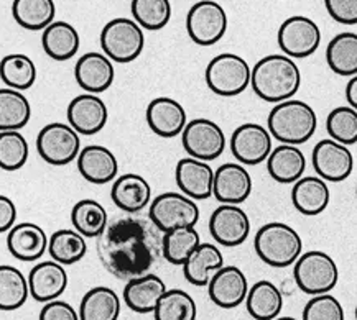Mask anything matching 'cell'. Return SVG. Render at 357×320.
<instances>
[{"instance_id":"6da1fadb","label":"cell","mask_w":357,"mask_h":320,"mask_svg":"<svg viewBox=\"0 0 357 320\" xmlns=\"http://www.w3.org/2000/svg\"><path fill=\"white\" fill-rule=\"evenodd\" d=\"M150 218L117 217L98 237L102 266L117 280L130 281L152 273L162 255V237Z\"/></svg>"},{"instance_id":"7a4b0ae2","label":"cell","mask_w":357,"mask_h":320,"mask_svg":"<svg viewBox=\"0 0 357 320\" xmlns=\"http://www.w3.org/2000/svg\"><path fill=\"white\" fill-rule=\"evenodd\" d=\"M301 84L298 64L285 54H268L250 70V86L265 102L280 104L293 99Z\"/></svg>"},{"instance_id":"3957f363","label":"cell","mask_w":357,"mask_h":320,"mask_svg":"<svg viewBox=\"0 0 357 320\" xmlns=\"http://www.w3.org/2000/svg\"><path fill=\"white\" fill-rule=\"evenodd\" d=\"M318 127L317 112L303 100H285L277 104L268 113L267 130L282 145L298 146L314 135Z\"/></svg>"},{"instance_id":"277c9868","label":"cell","mask_w":357,"mask_h":320,"mask_svg":"<svg viewBox=\"0 0 357 320\" xmlns=\"http://www.w3.org/2000/svg\"><path fill=\"white\" fill-rule=\"evenodd\" d=\"M254 246L265 264L272 268H288L300 258L303 241L293 227L283 222H270L259 228Z\"/></svg>"},{"instance_id":"5b68a950","label":"cell","mask_w":357,"mask_h":320,"mask_svg":"<svg viewBox=\"0 0 357 320\" xmlns=\"http://www.w3.org/2000/svg\"><path fill=\"white\" fill-rule=\"evenodd\" d=\"M296 286L308 296L329 294L340 280L337 264L328 253L319 250L300 255L293 269Z\"/></svg>"},{"instance_id":"8992f818","label":"cell","mask_w":357,"mask_h":320,"mask_svg":"<svg viewBox=\"0 0 357 320\" xmlns=\"http://www.w3.org/2000/svg\"><path fill=\"white\" fill-rule=\"evenodd\" d=\"M204 79L211 93L221 97H236L249 88L250 66L239 54H218L206 67Z\"/></svg>"},{"instance_id":"52a82bcc","label":"cell","mask_w":357,"mask_h":320,"mask_svg":"<svg viewBox=\"0 0 357 320\" xmlns=\"http://www.w3.org/2000/svg\"><path fill=\"white\" fill-rule=\"evenodd\" d=\"M145 47L144 30L126 17L112 18L100 31V48L111 61L132 63Z\"/></svg>"},{"instance_id":"ba28073f","label":"cell","mask_w":357,"mask_h":320,"mask_svg":"<svg viewBox=\"0 0 357 320\" xmlns=\"http://www.w3.org/2000/svg\"><path fill=\"white\" fill-rule=\"evenodd\" d=\"M149 218L160 232L167 233L195 227L199 221V207L181 192H163L150 204Z\"/></svg>"},{"instance_id":"9c48e42d","label":"cell","mask_w":357,"mask_h":320,"mask_svg":"<svg viewBox=\"0 0 357 320\" xmlns=\"http://www.w3.org/2000/svg\"><path fill=\"white\" fill-rule=\"evenodd\" d=\"M227 13L216 0H199L188 10V36L199 47H213L227 31Z\"/></svg>"},{"instance_id":"30bf717a","label":"cell","mask_w":357,"mask_h":320,"mask_svg":"<svg viewBox=\"0 0 357 320\" xmlns=\"http://www.w3.org/2000/svg\"><path fill=\"white\" fill-rule=\"evenodd\" d=\"M36 150L41 159L52 166H66L79 154L81 138L68 123L53 122L40 130Z\"/></svg>"},{"instance_id":"8fae6325","label":"cell","mask_w":357,"mask_h":320,"mask_svg":"<svg viewBox=\"0 0 357 320\" xmlns=\"http://www.w3.org/2000/svg\"><path fill=\"white\" fill-rule=\"evenodd\" d=\"M181 143L190 158L199 161H214L226 150V135L216 122L209 118H195L181 131Z\"/></svg>"},{"instance_id":"7c38bea8","label":"cell","mask_w":357,"mask_h":320,"mask_svg":"<svg viewBox=\"0 0 357 320\" xmlns=\"http://www.w3.org/2000/svg\"><path fill=\"white\" fill-rule=\"evenodd\" d=\"M277 41L285 56L303 59L317 53L321 45V30L310 17L293 15L280 25Z\"/></svg>"},{"instance_id":"4fadbf2b","label":"cell","mask_w":357,"mask_h":320,"mask_svg":"<svg viewBox=\"0 0 357 320\" xmlns=\"http://www.w3.org/2000/svg\"><path fill=\"white\" fill-rule=\"evenodd\" d=\"M272 136L259 123H242L232 131L231 152L242 166H257L273 150Z\"/></svg>"},{"instance_id":"5bb4252c","label":"cell","mask_w":357,"mask_h":320,"mask_svg":"<svg viewBox=\"0 0 357 320\" xmlns=\"http://www.w3.org/2000/svg\"><path fill=\"white\" fill-rule=\"evenodd\" d=\"M311 164L318 177H321L323 181L341 182L352 175L354 157L349 146L328 138L314 145L313 153H311Z\"/></svg>"},{"instance_id":"9a60e30c","label":"cell","mask_w":357,"mask_h":320,"mask_svg":"<svg viewBox=\"0 0 357 320\" xmlns=\"http://www.w3.org/2000/svg\"><path fill=\"white\" fill-rule=\"evenodd\" d=\"M209 232L219 245L239 246L249 239V216L239 205L221 204L209 217Z\"/></svg>"},{"instance_id":"2e32d148","label":"cell","mask_w":357,"mask_h":320,"mask_svg":"<svg viewBox=\"0 0 357 320\" xmlns=\"http://www.w3.org/2000/svg\"><path fill=\"white\" fill-rule=\"evenodd\" d=\"M68 125L77 135H96L106 127L109 111L107 105L99 95L81 94L68 105Z\"/></svg>"},{"instance_id":"e0dca14e","label":"cell","mask_w":357,"mask_h":320,"mask_svg":"<svg viewBox=\"0 0 357 320\" xmlns=\"http://www.w3.org/2000/svg\"><path fill=\"white\" fill-rule=\"evenodd\" d=\"M252 192V177L245 166L239 163H224L214 171L213 195L218 202L241 205L249 199Z\"/></svg>"},{"instance_id":"ac0fdd59","label":"cell","mask_w":357,"mask_h":320,"mask_svg":"<svg viewBox=\"0 0 357 320\" xmlns=\"http://www.w3.org/2000/svg\"><path fill=\"white\" fill-rule=\"evenodd\" d=\"M208 292L218 307L236 309L245 301L249 282L241 268L222 266L209 280Z\"/></svg>"},{"instance_id":"d6986e66","label":"cell","mask_w":357,"mask_h":320,"mask_svg":"<svg viewBox=\"0 0 357 320\" xmlns=\"http://www.w3.org/2000/svg\"><path fill=\"white\" fill-rule=\"evenodd\" d=\"M75 77L77 86L84 89L86 94L98 95L111 88L114 77H116V70L106 54L91 51L77 59Z\"/></svg>"},{"instance_id":"ffe728a7","label":"cell","mask_w":357,"mask_h":320,"mask_svg":"<svg viewBox=\"0 0 357 320\" xmlns=\"http://www.w3.org/2000/svg\"><path fill=\"white\" fill-rule=\"evenodd\" d=\"M175 181L183 195L191 200H206L213 195L214 169L195 158H183L175 169Z\"/></svg>"},{"instance_id":"44dd1931","label":"cell","mask_w":357,"mask_h":320,"mask_svg":"<svg viewBox=\"0 0 357 320\" xmlns=\"http://www.w3.org/2000/svg\"><path fill=\"white\" fill-rule=\"evenodd\" d=\"M146 123L155 135L162 138H175L186 127L185 107L172 97H157L146 105Z\"/></svg>"},{"instance_id":"7402d4cb","label":"cell","mask_w":357,"mask_h":320,"mask_svg":"<svg viewBox=\"0 0 357 320\" xmlns=\"http://www.w3.org/2000/svg\"><path fill=\"white\" fill-rule=\"evenodd\" d=\"M26 281H29L30 296L36 303L47 304L56 301L66 291L68 273L65 266L50 259V262H41L31 268Z\"/></svg>"},{"instance_id":"603a6c76","label":"cell","mask_w":357,"mask_h":320,"mask_svg":"<svg viewBox=\"0 0 357 320\" xmlns=\"http://www.w3.org/2000/svg\"><path fill=\"white\" fill-rule=\"evenodd\" d=\"M7 233V248L20 262H36L48 250L47 232L36 223H15Z\"/></svg>"},{"instance_id":"cb8c5ba5","label":"cell","mask_w":357,"mask_h":320,"mask_svg":"<svg viewBox=\"0 0 357 320\" xmlns=\"http://www.w3.org/2000/svg\"><path fill=\"white\" fill-rule=\"evenodd\" d=\"M81 176L93 184H107L119 173V161L111 150L102 145H89L82 148L76 158Z\"/></svg>"},{"instance_id":"d4e9b609","label":"cell","mask_w":357,"mask_h":320,"mask_svg":"<svg viewBox=\"0 0 357 320\" xmlns=\"http://www.w3.org/2000/svg\"><path fill=\"white\" fill-rule=\"evenodd\" d=\"M111 199L126 214H137L150 205L152 186L144 176L127 173L114 179Z\"/></svg>"},{"instance_id":"484cf974","label":"cell","mask_w":357,"mask_h":320,"mask_svg":"<svg viewBox=\"0 0 357 320\" xmlns=\"http://www.w3.org/2000/svg\"><path fill=\"white\" fill-rule=\"evenodd\" d=\"M165 292H167V286L162 278L149 273L145 276L127 281L122 296L130 310L137 314H152Z\"/></svg>"},{"instance_id":"4316f807","label":"cell","mask_w":357,"mask_h":320,"mask_svg":"<svg viewBox=\"0 0 357 320\" xmlns=\"http://www.w3.org/2000/svg\"><path fill=\"white\" fill-rule=\"evenodd\" d=\"M265 161L270 177L282 184H295L305 175L306 158L298 146H277L270 152Z\"/></svg>"},{"instance_id":"83f0119b","label":"cell","mask_w":357,"mask_h":320,"mask_svg":"<svg viewBox=\"0 0 357 320\" xmlns=\"http://www.w3.org/2000/svg\"><path fill=\"white\" fill-rule=\"evenodd\" d=\"M329 187L326 181L318 176L300 177L293 184L291 202L300 214L308 217L319 216L324 212L329 204Z\"/></svg>"},{"instance_id":"f1b7e54d","label":"cell","mask_w":357,"mask_h":320,"mask_svg":"<svg viewBox=\"0 0 357 320\" xmlns=\"http://www.w3.org/2000/svg\"><path fill=\"white\" fill-rule=\"evenodd\" d=\"M41 47L54 61H68L79 51L81 38L77 30L68 22H53L41 35Z\"/></svg>"},{"instance_id":"f546056e","label":"cell","mask_w":357,"mask_h":320,"mask_svg":"<svg viewBox=\"0 0 357 320\" xmlns=\"http://www.w3.org/2000/svg\"><path fill=\"white\" fill-rule=\"evenodd\" d=\"M224 266L221 250L216 245L199 243L193 253L183 263V274L193 286H208L209 280L218 269Z\"/></svg>"},{"instance_id":"4dcf8cb0","label":"cell","mask_w":357,"mask_h":320,"mask_svg":"<svg viewBox=\"0 0 357 320\" xmlns=\"http://www.w3.org/2000/svg\"><path fill=\"white\" fill-rule=\"evenodd\" d=\"M121 297L107 286H96L82 296L79 320H119L121 317Z\"/></svg>"},{"instance_id":"1f68e13d","label":"cell","mask_w":357,"mask_h":320,"mask_svg":"<svg viewBox=\"0 0 357 320\" xmlns=\"http://www.w3.org/2000/svg\"><path fill=\"white\" fill-rule=\"evenodd\" d=\"M247 312L255 320H275L283 310V296L272 281H257L245 297Z\"/></svg>"},{"instance_id":"d6a6232c","label":"cell","mask_w":357,"mask_h":320,"mask_svg":"<svg viewBox=\"0 0 357 320\" xmlns=\"http://www.w3.org/2000/svg\"><path fill=\"white\" fill-rule=\"evenodd\" d=\"M12 15L22 29L43 31L54 22L56 6L54 0H13Z\"/></svg>"},{"instance_id":"836d02e7","label":"cell","mask_w":357,"mask_h":320,"mask_svg":"<svg viewBox=\"0 0 357 320\" xmlns=\"http://www.w3.org/2000/svg\"><path fill=\"white\" fill-rule=\"evenodd\" d=\"M71 222L84 239H98L109 223L107 210L94 199H82L73 205Z\"/></svg>"},{"instance_id":"e575fe53","label":"cell","mask_w":357,"mask_h":320,"mask_svg":"<svg viewBox=\"0 0 357 320\" xmlns=\"http://www.w3.org/2000/svg\"><path fill=\"white\" fill-rule=\"evenodd\" d=\"M326 61L329 70L340 76L357 74V35L344 31L328 43Z\"/></svg>"},{"instance_id":"d590c367","label":"cell","mask_w":357,"mask_h":320,"mask_svg":"<svg viewBox=\"0 0 357 320\" xmlns=\"http://www.w3.org/2000/svg\"><path fill=\"white\" fill-rule=\"evenodd\" d=\"M31 118L29 99L18 90L0 89V131H20Z\"/></svg>"},{"instance_id":"8d00e7d4","label":"cell","mask_w":357,"mask_h":320,"mask_svg":"<svg viewBox=\"0 0 357 320\" xmlns=\"http://www.w3.org/2000/svg\"><path fill=\"white\" fill-rule=\"evenodd\" d=\"M0 79L8 89L22 90L30 89L36 81V66L33 59L24 53H12L0 61Z\"/></svg>"},{"instance_id":"74e56055","label":"cell","mask_w":357,"mask_h":320,"mask_svg":"<svg viewBox=\"0 0 357 320\" xmlns=\"http://www.w3.org/2000/svg\"><path fill=\"white\" fill-rule=\"evenodd\" d=\"M48 253L54 263L68 266L84 258L88 253V245H86L84 237L76 230L63 228V230L54 232L48 239Z\"/></svg>"},{"instance_id":"f35d334b","label":"cell","mask_w":357,"mask_h":320,"mask_svg":"<svg viewBox=\"0 0 357 320\" xmlns=\"http://www.w3.org/2000/svg\"><path fill=\"white\" fill-rule=\"evenodd\" d=\"M25 274L10 264H0V310H17L29 299Z\"/></svg>"},{"instance_id":"ab89813d","label":"cell","mask_w":357,"mask_h":320,"mask_svg":"<svg viewBox=\"0 0 357 320\" xmlns=\"http://www.w3.org/2000/svg\"><path fill=\"white\" fill-rule=\"evenodd\" d=\"M199 243L201 237L195 227L176 228V230L163 233L162 255L168 263L175 264V266H183L188 256L198 248Z\"/></svg>"},{"instance_id":"60d3db41","label":"cell","mask_w":357,"mask_h":320,"mask_svg":"<svg viewBox=\"0 0 357 320\" xmlns=\"http://www.w3.org/2000/svg\"><path fill=\"white\" fill-rule=\"evenodd\" d=\"M155 320H196L195 299L183 289H167L153 310Z\"/></svg>"},{"instance_id":"b9f144b4","label":"cell","mask_w":357,"mask_h":320,"mask_svg":"<svg viewBox=\"0 0 357 320\" xmlns=\"http://www.w3.org/2000/svg\"><path fill=\"white\" fill-rule=\"evenodd\" d=\"M130 12L142 30L158 31L170 22L172 3L170 0H132Z\"/></svg>"},{"instance_id":"7bdbcfd3","label":"cell","mask_w":357,"mask_h":320,"mask_svg":"<svg viewBox=\"0 0 357 320\" xmlns=\"http://www.w3.org/2000/svg\"><path fill=\"white\" fill-rule=\"evenodd\" d=\"M30 146L20 131H0V169L18 171L29 161Z\"/></svg>"},{"instance_id":"ee69618b","label":"cell","mask_w":357,"mask_h":320,"mask_svg":"<svg viewBox=\"0 0 357 320\" xmlns=\"http://www.w3.org/2000/svg\"><path fill=\"white\" fill-rule=\"evenodd\" d=\"M326 130L331 140L349 146L357 143V111L344 105L329 112L326 118Z\"/></svg>"},{"instance_id":"f6af8a7d","label":"cell","mask_w":357,"mask_h":320,"mask_svg":"<svg viewBox=\"0 0 357 320\" xmlns=\"http://www.w3.org/2000/svg\"><path fill=\"white\" fill-rule=\"evenodd\" d=\"M344 309L331 294L313 296L303 309V320H344Z\"/></svg>"},{"instance_id":"bcb514c9","label":"cell","mask_w":357,"mask_h":320,"mask_svg":"<svg viewBox=\"0 0 357 320\" xmlns=\"http://www.w3.org/2000/svg\"><path fill=\"white\" fill-rule=\"evenodd\" d=\"M329 17L342 25L357 24V0H324Z\"/></svg>"},{"instance_id":"7dc6e473","label":"cell","mask_w":357,"mask_h":320,"mask_svg":"<svg viewBox=\"0 0 357 320\" xmlns=\"http://www.w3.org/2000/svg\"><path fill=\"white\" fill-rule=\"evenodd\" d=\"M38 320H79L77 310L66 301H52L41 309Z\"/></svg>"},{"instance_id":"c3c4849f","label":"cell","mask_w":357,"mask_h":320,"mask_svg":"<svg viewBox=\"0 0 357 320\" xmlns=\"http://www.w3.org/2000/svg\"><path fill=\"white\" fill-rule=\"evenodd\" d=\"M17 205L10 198L0 194V233H6L15 225Z\"/></svg>"},{"instance_id":"681fc988","label":"cell","mask_w":357,"mask_h":320,"mask_svg":"<svg viewBox=\"0 0 357 320\" xmlns=\"http://www.w3.org/2000/svg\"><path fill=\"white\" fill-rule=\"evenodd\" d=\"M346 99L349 102V107H357V76H352L346 86Z\"/></svg>"},{"instance_id":"f907efd6","label":"cell","mask_w":357,"mask_h":320,"mask_svg":"<svg viewBox=\"0 0 357 320\" xmlns=\"http://www.w3.org/2000/svg\"><path fill=\"white\" fill-rule=\"evenodd\" d=\"M275 320H296V319L290 317V315H283V317H277Z\"/></svg>"}]
</instances>
